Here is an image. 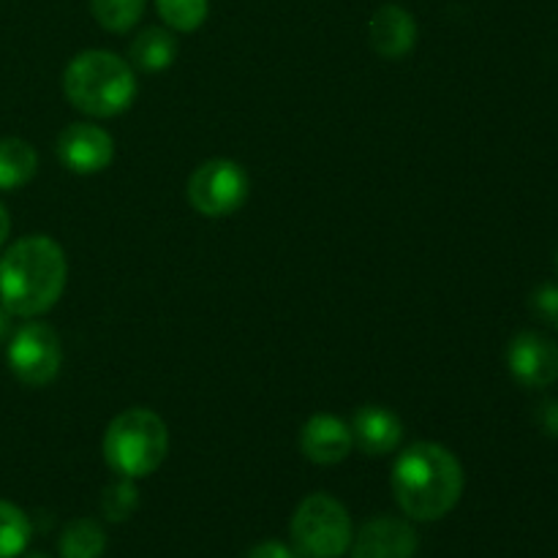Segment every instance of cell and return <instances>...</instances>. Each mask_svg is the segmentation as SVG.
<instances>
[{
	"label": "cell",
	"mask_w": 558,
	"mask_h": 558,
	"mask_svg": "<svg viewBox=\"0 0 558 558\" xmlns=\"http://www.w3.org/2000/svg\"><path fill=\"white\" fill-rule=\"evenodd\" d=\"M352 447V428L332 414H314L300 430V452L319 466H336L347 461Z\"/></svg>",
	"instance_id": "cell-11"
},
{
	"label": "cell",
	"mask_w": 558,
	"mask_h": 558,
	"mask_svg": "<svg viewBox=\"0 0 558 558\" xmlns=\"http://www.w3.org/2000/svg\"><path fill=\"white\" fill-rule=\"evenodd\" d=\"M537 423L539 428H543V434L554 436V439H558V401H543L537 407Z\"/></svg>",
	"instance_id": "cell-23"
},
{
	"label": "cell",
	"mask_w": 558,
	"mask_h": 558,
	"mask_svg": "<svg viewBox=\"0 0 558 558\" xmlns=\"http://www.w3.org/2000/svg\"><path fill=\"white\" fill-rule=\"evenodd\" d=\"M392 496L412 521H441L463 496V466L447 447L417 441L392 466Z\"/></svg>",
	"instance_id": "cell-2"
},
{
	"label": "cell",
	"mask_w": 558,
	"mask_h": 558,
	"mask_svg": "<svg viewBox=\"0 0 558 558\" xmlns=\"http://www.w3.org/2000/svg\"><path fill=\"white\" fill-rule=\"evenodd\" d=\"M507 365L518 385L543 390L558 379V347L543 332H518L507 349Z\"/></svg>",
	"instance_id": "cell-8"
},
{
	"label": "cell",
	"mask_w": 558,
	"mask_h": 558,
	"mask_svg": "<svg viewBox=\"0 0 558 558\" xmlns=\"http://www.w3.org/2000/svg\"><path fill=\"white\" fill-rule=\"evenodd\" d=\"M161 20L178 33H194L205 25L210 3L207 0H156Z\"/></svg>",
	"instance_id": "cell-19"
},
{
	"label": "cell",
	"mask_w": 558,
	"mask_h": 558,
	"mask_svg": "<svg viewBox=\"0 0 558 558\" xmlns=\"http://www.w3.org/2000/svg\"><path fill=\"white\" fill-rule=\"evenodd\" d=\"M104 461L118 477H150L169 452L167 423L150 409H125L104 430Z\"/></svg>",
	"instance_id": "cell-4"
},
{
	"label": "cell",
	"mask_w": 558,
	"mask_h": 558,
	"mask_svg": "<svg viewBox=\"0 0 558 558\" xmlns=\"http://www.w3.org/2000/svg\"><path fill=\"white\" fill-rule=\"evenodd\" d=\"M31 534V518L16 505L0 499V558H16L25 554Z\"/></svg>",
	"instance_id": "cell-17"
},
{
	"label": "cell",
	"mask_w": 558,
	"mask_h": 558,
	"mask_svg": "<svg viewBox=\"0 0 558 558\" xmlns=\"http://www.w3.org/2000/svg\"><path fill=\"white\" fill-rule=\"evenodd\" d=\"M534 314L543 316L545 322L556 325L558 319V287H539L532 298Z\"/></svg>",
	"instance_id": "cell-21"
},
{
	"label": "cell",
	"mask_w": 558,
	"mask_h": 558,
	"mask_svg": "<svg viewBox=\"0 0 558 558\" xmlns=\"http://www.w3.org/2000/svg\"><path fill=\"white\" fill-rule=\"evenodd\" d=\"M25 558H52V556H47V554H31V556H25Z\"/></svg>",
	"instance_id": "cell-26"
},
{
	"label": "cell",
	"mask_w": 558,
	"mask_h": 558,
	"mask_svg": "<svg viewBox=\"0 0 558 558\" xmlns=\"http://www.w3.org/2000/svg\"><path fill=\"white\" fill-rule=\"evenodd\" d=\"M9 232H11V218H9V210L3 207V202H0V248H3L5 240H9Z\"/></svg>",
	"instance_id": "cell-24"
},
{
	"label": "cell",
	"mask_w": 558,
	"mask_h": 558,
	"mask_svg": "<svg viewBox=\"0 0 558 558\" xmlns=\"http://www.w3.org/2000/svg\"><path fill=\"white\" fill-rule=\"evenodd\" d=\"M9 311L3 308V305H0V341H3L5 338V332H9Z\"/></svg>",
	"instance_id": "cell-25"
},
{
	"label": "cell",
	"mask_w": 558,
	"mask_h": 558,
	"mask_svg": "<svg viewBox=\"0 0 558 558\" xmlns=\"http://www.w3.org/2000/svg\"><path fill=\"white\" fill-rule=\"evenodd\" d=\"M178 60V41L167 27H147L131 44V63L147 74L169 69Z\"/></svg>",
	"instance_id": "cell-15"
},
{
	"label": "cell",
	"mask_w": 558,
	"mask_h": 558,
	"mask_svg": "<svg viewBox=\"0 0 558 558\" xmlns=\"http://www.w3.org/2000/svg\"><path fill=\"white\" fill-rule=\"evenodd\" d=\"M556 265H558V251H556Z\"/></svg>",
	"instance_id": "cell-27"
},
{
	"label": "cell",
	"mask_w": 558,
	"mask_h": 558,
	"mask_svg": "<svg viewBox=\"0 0 558 558\" xmlns=\"http://www.w3.org/2000/svg\"><path fill=\"white\" fill-rule=\"evenodd\" d=\"M292 548L300 558H341L352 548V518L330 494H311L292 515Z\"/></svg>",
	"instance_id": "cell-5"
},
{
	"label": "cell",
	"mask_w": 558,
	"mask_h": 558,
	"mask_svg": "<svg viewBox=\"0 0 558 558\" xmlns=\"http://www.w3.org/2000/svg\"><path fill=\"white\" fill-rule=\"evenodd\" d=\"M140 507V490H136L134 480L118 477L112 485H107L101 494V512L109 523H123Z\"/></svg>",
	"instance_id": "cell-20"
},
{
	"label": "cell",
	"mask_w": 558,
	"mask_h": 558,
	"mask_svg": "<svg viewBox=\"0 0 558 558\" xmlns=\"http://www.w3.org/2000/svg\"><path fill=\"white\" fill-rule=\"evenodd\" d=\"M554 327H558V319H556V325H554Z\"/></svg>",
	"instance_id": "cell-28"
},
{
	"label": "cell",
	"mask_w": 558,
	"mask_h": 558,
	"mask_svg": "<svg viewBox=\"0 0 558 558\" xmlns=\"http://www.w3.org/2000/svg\"><path fill=\"white\" fill-rule=\"evenodd\" d=\"M417 532L409 521L379 515L365 523L352 539V558H414L417 556Z\"/></svg>",
	"instance_id": "cell-10"
},
{
	"label": "cell",
	"mask_w": 558,
	"mask_h": 558,
	"mask_svg": "<svg viewBox=\"0 0 558 558\" xmlns=\"http://www.w3.org/2000/svg\"><path fill=\"white\" fill-rule=\"evenodd\" d=\"M38 172V153L31 142L5 136L0 140V191H14L31 183Z\"/></svg>",
	"instance_id": "cell-14"
},
{
	"label": "cell",
	"mask_w": 558,
	"mask_h": 558,
	"mask_svg": "<svg viewBox=\"0 0 558 558\" xmlns=\"http://www.w3.org/2000/svg\"><path fill=\"white\" fill-rule=\"evenodd\" d=\"M245 558H300V556L294 554V548H289V545L276 543V539H267V543L254 545Z\"/></svg>",
	"instance_id": "cell-22"
},
{
	"label": "cell",
	"mask_w": 558,
	"mask_h": 558,
	"mask_svg": "<svg viewBox=\"0 0 558 558\" xmlns=\"http://www.w3.org/2000/svg\"><path fill=\"white\" fill-rule=\"evenodd\" d=\"M352 439L360 452L371 458L390 456L403 441V423L385 407H360L352 420Z\"/></svg>",
	"instance_id": "cell-13"
},
{
	"label": "cell",
	"mask_w": 558,
	"mask_h": 558,
	"mask_svg": "<svg viewBox=\"0 0 558 558\" xmlns=\"http://www.w3.org/2000/svg\"><path fill=\"white\" fill-rule=\"evenodd\" d=\"M63 93L71 107L90 118H114L134 104L136 76L120 54L87 49L65 65Z\"/></svg>",
	"instance_id": "cell-3"
},
{
	"label": "cell",
	"mask_w": 558,
	"mask_h": 558,
	"mask_svg": "<svg viewBox=\"0 0 558 558\" xmlns=\"http://www.w3.org/2000/svg\"><path fill=\"white\" fill-rule=\"evenodd\" d=\"M58 158L74 174L104 172L114 158V142L101 125L71 123L58 136Z\"/></svg>",
	"instance_id": "cell-9"
},
{
	"label": "cell",
	"mask_w": 558,
	"mask_h": 558,
	"mask_svg": "<svg viewBox=\"0 0 558 558\" xmlns=\"http://www.w3.org/2000/svg\"><path fill=\"white\" fill-rule=\"evenodd\" d=\"M251 180L240 163L229 158H210L191 172L185 194L191 207L205 218H227L245 205Z\"/></svg>",
	"instance_id": "cell-6"
},
{
	"label": "cell",
	"mask_w": 558,
	"mask_h": 558,
	"mask_svg": "<svg viewBox=\"0 0 558 558\" xmlns=\"http://www.w3.org/2000/svg\"><path fill=\"white\" fill-rule=\"evenodd\" d=\"M69 265L60 243L47 234H27L0 256V305L11 316L33 319L63 298Z\"/></svg>",
	"instance_id": "cell-1"
},
{
	"label": "cell",
	"mask_w": 558,
	"mask_h": 558,
	"mask_svg": "<svg viewBox=\"0 0 558 558\" xmlns=\"http://www.w3.org/2000/svg\"><path fill=\"white\" fill-rule=\"evenodd\" d=\"M9 368L22 385L47 387L58 379L63 365L58 332L44 322H27L11 336L9 341Z\"/></svg>",
	"instance_id": "cell-7"
},
{
	"label": "cell",
	"mask_w": 558,
	"mask_h": 558,
	"mask_svg": "<svg viewBox=\"0 0 558 558\" xmlns=\"http://www.w3.org/2000/svg\"><path fill=\"white\" fill-rule=\"evenodd\" d=\"M368 41L379 58L401 60L417 44V22L407 9L396 3H387L376 9L368 22Z\"/></svg>",
	"instance_id": "cell-12"
},
{
	"label": "cell",
	"mask_w": 558,
	"mask_h": 558,
	"mask_svg": "<svg viewBox=\"0 0 558 558\" xmlns=\"http://www.w3.org/2000/svg\"><path fill=\"white\" fill-rule=\"evenodd\" d=\"M93 16L112 33H125L145 14V0H90Z\"/></svg>",
	"instance_id": "cell-18"
},
{
	"label": "cell",
	"mask_w": 558,
	"mask_h": 558,
	"mask_svg": "<svg viewBox=\"0 0 558 558\" xmlns=\"http://www.w3.org/2000/svg\"><path fill=\"white\" fill-rule=\"evenodd\" d=\"M60 558H101L107 550V532L93 518H76L58 539Z\"/></svg>",
	"instance_id": "cell-16"
}]
</instances>
